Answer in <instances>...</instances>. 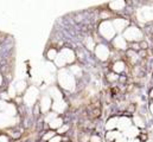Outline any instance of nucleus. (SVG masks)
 <instances>
[{"label": "nucleus", "instance_id": "obj_1", "mask_svg": "<svg viewBox=\"0 0 153 142\" xmlns=\"http://www.w3.org/2000/svg\"><path fill=\"white\" fill-rule=\"evenodd\" d=\"M122 37L126 39L127 43H140L143 40V32L135 25H129L125 31Z\"/></svg>", "mask_w": 153, "mask_h": 142}, {"label": "nucleus", "instance_id": "obj_2", "mask_svg": "<svg viewBox=\"0 0 153 142\" xmlns=\"http://www.w3.org/2000/svg\"><path fill=\"white\" fill-rule=\"evenodd\" d=\"M99 32H100L101 37H103L107 40H113L116 35L113 23L111 20H103L99 26Z\"/></svg>", "mask_w": 153, "mask_h": 142}, {"label": "nucleus", "instance_id": "obj_3", "mask_svg": "<svg viewBox=\"0 0 153 142\" xmlns=\"http://www.w3.org/2000/svg\"><path fill=\"white\" fill-rule=\"evenodd\" d=\"M94 51H95L96 57H97L100 61L106 62V61H108V59H109L111 50H109V47H108L107 45H105V44L100 43L99 45H96V46H95V50H94Z\"/></svg>", "mask_w": 153, "mask_h": 142}, {"label": "nucleus", "instance_id": "obj_4", "mask_svg": "<svg viewBox=\"0 0 153 142\" xmlns=\"http://www.w3.org/2000/svg\"><path fill=\"white\" fill-rule=\"evenodd\" d=\"M112 23H113V26H114L116 33L123 32L129 26V21L127 19H123V18H115L112 20Z\"/></svg>", "mask_w": 153, "mask_h": 142}, {"label": "nucleus", "instance_id": "obj_5", "mask_svg": "<svg viewBox=\"0 0 153 142\" xmlns=\"http://www.w3.org/2000/svg\"><path fill=\"white\" fill-rule=\"evenodd\" d=\"M113 46H114L116 50H127V46H128V43L126 41V39L122 37V35L116 36L114 39H113Z\"/></svg>", "mask_w": 153, "mask_h": 142}, {"label": "nucleus", "instance_id": "obj_6", "mask_svg": "<svg viewBox=\"0 0 153 142\" xmlns=\"http://www.w3.org/2000/svg\"><path fill=\"white\" fill-rule=\"evenodd\" d=\"M61 57L63 58V61L67 63H73L75 59H76V55L73 50L70 49H63L62 50V53H61Z\"/></svg>", "mask_w": 153, "mask_h": 142}, {"label": "nucleus", "instance_id": "obj_7", "mask_svg": "<svg viewBox=\"0 0 153 142\" xmlns=\"http://www.w3.org/2000/svg\"><path fill=\"white\" fill-rule=\"evenodd\" d=\"M132 126V118L127 117V116H122V117H119V121H117V128L122 132H125L127 128H129Z\"/></svg>", "mask_w": 153, "mask_h": 142}, {"label": "nucleus", "instance_id": "obj_8", "mask_svg": "<svg viewBox=\"0 0 153 142\" xmlns=\"http://www.w3.org/2000/svg\"><path fill=\"white\" fill-rule=\"evenodd\" d=\"M108 7H109V11L113 13V12H121L125 10L126 7V2L122 1V0H119V1H113V2H109L108 4Z\"/></svg>", "mask_w": 153, "mask_h": 142}, {"label": "nucleus", "instance_id": "obj_9", "mask_svg": "<svg viewBox=\"0 0 153 142\" xmlns=\"http://www.w3.org/2000/svg\"><path fill=\"white\" fill-rule=\"evenodd\" d=\"M126 70V63L123 61H116L113 63V67H112V71L115 73H121Z\"/></svg>", "mask_w": 153, "mask_h": 142}, {"label": "nucleus", "instance_id": "obj_10", "mask_svg": "<svg viewBox=\"0 0 153 142\" xmlns=\"http://www.w3.org/2000/svg\"><path fill=\"white\" fill-rule=\"evenodd\" d=\"M117 121H119V117H111L108 121H107V123H106V129L108 130V132H111V130H115L116 128H117Z\"/></svg>", "mask_w": 153, "mask_h": 142}, {"label": "nucleus", "instance_id": "obj_11", "mask_svg": "<svg viewBox=\"0 0 153 142\" xmlns=\"http://www.w3.org/2000/svg\"><path fill=\"white\" fill-rule=\"evenodd\" d=\"M132 122L134 123V127H137L138 129L139 128H145L146 124H145V120L140 116V115H135L133 118H132Z\"/></svg>", "mask_w": 153, "mask_h": 142}, {"label": "nucleus", "instance_id": "obj_12", "mask_svg": "<svg viewBox=\"0 0 153 142\" xmlns=\"http://www.w3.org/2000/svg\"><path fill=\"white\" fill-rule=\"evenodd\" d=\"M127 57H128V59L131 61V63L132 64H134L135 62H138L139 61V55H138V52H135V51H133V50H127Z\"/></svg>", "mask_w": 153, "mask_h": 142}, {"label": "nucleus", "instance_id": "obj_13", "mask_svg": "<svg viewBox=\"0 0 153 142\" xmlns=\"http://www.w3.org/2000/svg\"><path fill=\"white\" fill-rule=\"evenodd\" d=\"M62 126H63V121H62L61 117H55V118L51 121V123H50V127H51L52 129H59Z\"/></svg>", "mask_w": 153, "mask_h": 142}, {"label": "nucleus", "instance_id": "obj_14", "mask_svg": "<svg viewBox=\"0 0 153 142\" xmlns=\"http://www.w3.org/2000/svg\"><path fill=\"white\" fill-rule=\"evenodd\" d=\"M143 20H153V8H146L143 10ZM140 19V20H141Z\"/></svg>", "mask_w": 153, "mask_h": 142}, {"label": "nucleus", "instance_id": "obj_15", "mask_svg": "<svg viewBox=\"0 0 153 142\" xmlns=\"http://www.w3.org/2000/svg\"><path fill=\"white\" fill-rule=\"evenodd\" d=\"M84 45H85L87 49H89V50H91V51L95 50V41H94V39H93L91 37L85 38V40H84Z\"/></svg>", "mask_w": 153, "mask_h": 142}, {"label": "nucleus", "instance_id": "obj_16", "mask_svg": "<svg viewBox=\"0 0 153 142\" xmlns=\"http://www.w3.org/2000/svg\"><path fill=\"white\" fill-rule=\"evenodd\" d=\"M119 77H120V76H119L117 73L113 72V71L109 72V73L106 76V78H107V81H108L109 83H115V82H117V81H119Z\"/></svg>", "mask_w": 153, "mask_h": 142}, {"label": "nucleus", "instance_id": "obj_17", "mask_svg": "<svg viewBox=\"0 0 153 142\" xmlns=\"http://www.w3.org/2000/svg\"><path fill=\"white\" fill-rule=\"evenodd\" d=\"M56 135V132H53V130H50V132H48L44 136H43V140L44 141H49V140H51L53 136Z\"/></svg>", "mask_w": 153, "mask_h": 142}, {"label": "nucleus", "instance_id": "obj_18", "mask_svg": "<svg viewBox=\"0 0 153 142\" xmlns=\"http://www.w3.org/2000/svg\"><path fill=\"white\" fill-rule=\"evenodd\" d=\"M69 128H70V127H69V126H68V124H63V126H62V127H61V128H59V129H58V130H57V132H58V133H57V134H58V135H61V136H62V135H63V134H65V133H67V132H68V130H69Z\"/></svg>", "mask_w": 153, "mask_h": 142}, {"label": "nucleus", "instance_id": "obj_19", "mask_svg": "<svg viewBox=\"0 0 153 142\" xmlns=\"http://www.w3.org/2000/svg\"><path fill=\"white\" fill-rule=\"evenodd\" d=\"M56 56H57V51L55 49H51L49 52H48V57L50 59H56Z\"/></svg>", "mask_w": 153, "mask_h": 142}, {"label": "nucleus", "instance_id": "obj_20", "mask_svg": "<svg viewBox=\"0 0 153 142\" xmlns=\"http://www.w3.org/2000/svg\"><path fill=\"white\" fill-rule=\"evenodd\" d=\"M48 142H63V136H61V135L56 134L51 140H49Z\"/></svg>", "mask_w": 153, "mask_h": 142}, {"label": "nucleus", "instance_id": "obj_21", "mask_svg": "<svg viewBox=\"0 0 153 142\" xmlns=\"http://www.w3.org/2000/svg\"><path fill=\"white\" fill-rule=\"evenodd\" d=\"M90 142H102V139L97 134H94V135L90 136Z\"/></svg>", "mask_w": 153, "mask_h": 142}, {"label": "nucleus", "instance_id": "obj_22", "mask_svg": "<svg viewBox=\"0 0 153 142\" xmlns=\"http://www.w3.org/2000/svg\"><path fill=\"white\" fill-rule=\"evenodd\" d=\"M139 46H140V50H147V49H149V44H147V41H145V40H141V41L139 43Z\"/></svg>", "mask_w": 153, "mask_h": 142}, {"label": "nucleus", "instance_id": "obj_23", "mask_svg": "<svg viewBox=\"0 0 153 142\" xmlns=\"http://www.w3.org/2000/svg\"><path fill=\"white\" fill-rule=\"evenodd\" d=\"M73 70H74V73H75V76H81V69L77 67V65H73V68H71Z\"/></svg>", "mask_w": 153, "mask_h": 142}, {"label": "nucleus", "instance_id": "obj_24", "mask_svg": "<svg viewBox=\"0 0 153 142\" xmlns=\"http://www.w3.org/2000/svg\"><path fill=\"white\" fill-rule=\"evenodd\" d=\"M0 142H10V140H8V138H7V136L1 135V136H0Z\"/></svg>", "mask_w": 153, "mask_h": 142}, {"label": "nucleus", "instance_id": "obj_25", "mask_svg": "<svg viewBox=\"0 0 153 142\" xmlns=\"http://www.w3.org/2000/svg\"><path fill=\"white\" fill-rule=\"evenodd\" d=\"M151 112H152V114H153V103H152V104H151Z\"/></svg>", "mask_w": 153, "mask_h": 142}, {"label": "nucleus", "instance_id": "obj_26", "mask_svg": "<svg viewBox=\"0 0 153 142\" xmlns=\"http://www.w3.org/2000/svg\"><path fill=\"white\" fill-rule=\"evenodd\" d=\"M151 97H153V89H152V91H151Z\"/></svg>", "mask_w": 153, "mask_h": 142}, {"label": "nucleus", "instance_id": "obj_27", "mask_svg": "<svg viewBox=\"0 0 153 142\" xmlns=\"http://www.w3.org/2000/svg\"><path fill=\"white\" fill-rule=\"evenodd\" d=\"M68 142H71V141H68Z\"/></svg>", "mask_w": 153, "mask_h": 142}]
</instances>
